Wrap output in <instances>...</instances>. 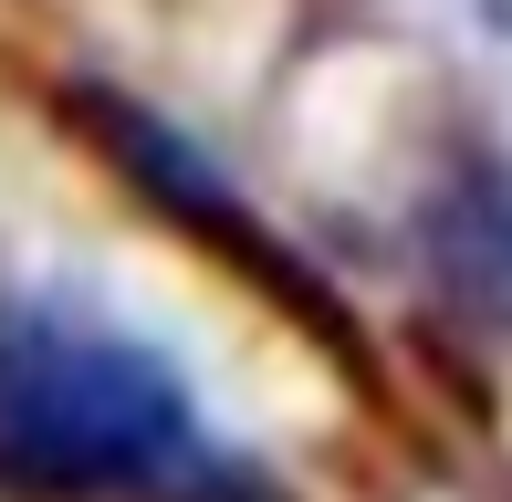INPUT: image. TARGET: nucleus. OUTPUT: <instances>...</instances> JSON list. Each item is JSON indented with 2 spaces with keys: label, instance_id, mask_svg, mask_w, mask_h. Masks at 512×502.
I'll use <instances>...</instances> for the list:
<instances>
[{
  "label": "nucleus",
  "instance_id": "obj_1",
  "mask_svg": "<svg viewBox=\"0 0 512 502\" xmlns=\"http://www.w3.org/2000/svg\"><path fill=\"white\" fill-rule=\"evenodd\" d=\"M199 461L168 356L74 314H0V471L21 492H157Z\"/></svg>",
  "mask_w": 512,
  "mask_h": 502
},
{
  "label": "nucleus",
  "instance_id": "obj_2",
  "mask_svg": "<svg viewBox=\"0 0 512 502\" xmlns=\"http://www.w3.org/2000/svg\"><path fill=\"white\" fill-rule=\"evenodd\" d=\"M74 116H84V136H95V147H105V157H115V168H126V178H136V189H147L168 220H189V231H209V241L230 251V262H251V272H283V283L304 293V272H293L283 251H272V241L241 220V199L220 189V168H209V157H199L178 126H157L147 105L105 95V84H95V95H74Z\"/></svg>",
  "mask_w": 512,
  "mask_h": 502
}]
</instances>
